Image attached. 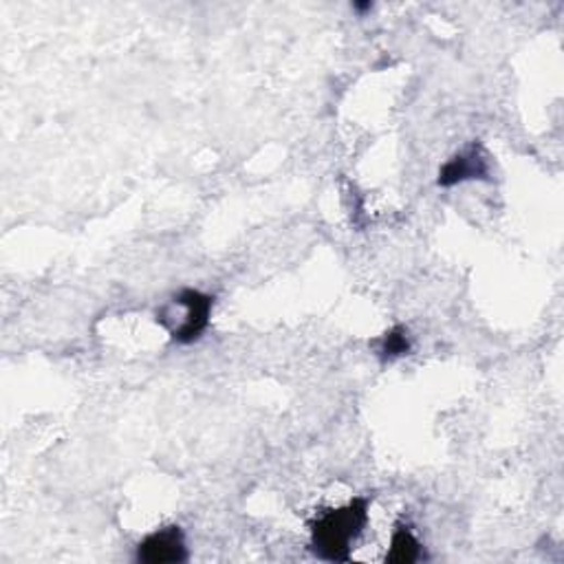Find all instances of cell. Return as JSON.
<instances>
[{
    "instance_id": "cell-1",
    "label": "cell",
    "mask_w": 564,
    "mask_h": 564,
    "mask_svg": "<svg viewBox=\"0 0 564 564\" xmlns=\"http://www.w3.org/2000/svg\"><path fill=\"white\" fill-rule=\"evenodd\" d=\"M368 523V499H353L340 510L320 516L311 527V547L318 557L346 562L351 540H355Z\"/></svg>"
},
{
    "instance_id": "cell-2",
    "label": "cell",
    "mask_w": 564,
    "mask_h": 564,
    "mask_svg": "<svg viewBox=\"0 0 564 564\" xmlns=\"http://www.w3.org/2000/svg\"><path fill=\"white\" fill-rule=\"evenodd\" d=\"M172 301L179 303L183 307V311H185L181 322L170 329L172 340L176 344H193V342H197L204 335V331L208 329V324H210L214 298L204 294V292H197V290H183Z\"/></svg>"
},
{
    "instance_id": "cell-3",
    "label": "cell",
    "mask_w": 564,
    "mask_h": 564,
    "mask_svg": "<svg viewBox=\"0 0 564 564\" xmlns=\"http://www.w3.org/2000/svg\"><path fill=\"white\" fill-rule=\"evenodd\" d=\"M490 174V161L488 155L483 150L481 144H469L467 148H463L461 152H456L441 170H439V179L437 183L441 187H452L456 183L463 181H473V179H488Z\"/></svg>"
},
{
    "instance_id": "cell-4",
    "label": "cell",
    "mask_w": 564,
    "mask_h": 564,
    "mask_svg": "<svg viewBox=\"0 0 564 564\" xmlns=\"http://www.w3.org/2000/svg\"><path fill=\"white\" fill-rule=\"evenodd\" d=\"M137 560L146 564H168V562H185L187 549L181 527L172 525L150 534L137 547Z\"/></svg>"
},
{
    "instance_id": "cell-5",
    "label": "cell",
    "mask_w": 564,
    "mask_h": 564,
    "mask_svg": "<svg viewBox=\"0 0 564 564\" xmlns=\"http://www.w3.org/2000/svg\"><path fill=\"white\" fill-rule=\"evenodd\" d=\"M421 555V544L419 540L413 536L410 527L406 525H397L393 540H391V551L387 555V562L393 564H410L415 560H419Z\"/></svg>"
},
{
    "instance_id": "cell-6",
    "label": "cell",
    "mask_w": 564,
    "mask_h": 564,
    "mask_svg": "<svg viewBox=\"0 0 564 564\" xmlns=\"http://www.w3.org/2000/svg\"><path fill=\"white\" fill-rule=\"evenodd\" d=\"M408 353H410V340H408V331L402 324L393 327L380 340V357L384 361H393V359H397L402 355H408Z\"/></svg>"
},
{
    "instance_id": "cell-7",
    "label": "cell",
    "mask_w": 564,
    "mask_h": 564,
    "mask_svg": "<svg viewBox=\"0 0 564 564\" xmlns=\"http://www.w3.org/2000/svg\"><path fill=\"white\" fill-rule=\"evenodd\" d=\"M372 5L370 3H366V5H355V10H359V12H366V10H370Z\"/></svg>"
}]
</instances>
